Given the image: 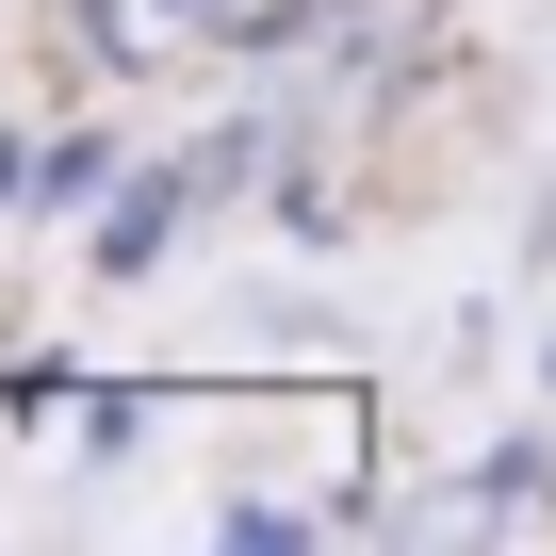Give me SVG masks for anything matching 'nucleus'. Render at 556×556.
Instances as JSON below:
<instances>
[{
  "instance_id": "obj_1",
  "label": "nucleus",
  "mask_w": 556,
  "mask_h": 556,
  "mask_svg": "<svg viewBox=\"0 0 556 556\" xmlns=\"http://www.w3.org/2000/svg\"><path fill=\"white\" fill-rule=\"evenodd\" d=\"M213 180H229V148H213V164H164V180H131V213H115L99 245H115V262H148V245L180 229V197H213Z\"/></svg>"
},
{
  "instance_id": "obj_2",
  "label": "nucleus",
  "mask_w": 556,
  "mask_h": 556,
  "mask_svg": "<svg viewBox=\"0 0 556 556\" xmlns=\"http://www.w3.org/2000/svg\"><path fill=\"white\" fill-rule=\"evenodd\" d=\"M0 180H17V148H0Z\"/></svg>"
}]
</instances>
